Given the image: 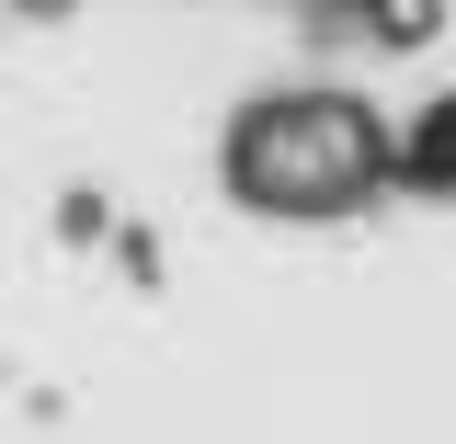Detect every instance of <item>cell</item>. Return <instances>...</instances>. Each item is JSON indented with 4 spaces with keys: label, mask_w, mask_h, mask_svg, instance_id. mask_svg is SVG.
<instances>
[{
    "label": "cell",
    "mask_w": 456,
    "mask_h": 444,
    "mask_svg": "<svg viewBox=\"0 0 456 444\" xmlns=\"http://www.w3.org/2000/svg\"><path fill=\"white\" fill-rule=\"evenodd\" d=\"M377 125L354 103H263L251 125H240V149H228V171H240V194H263V206H342V194H365L377 182Z\"/></svg>",
    "instance_id": "1"
},
{
    "label": "cell",
    "mask_w": 456,
    "mask_h": 444,
    "mask_svg": "<svg viewBox=\"0 0 456 444\" xmlns=\"http://www.w3.org/2000/svg\"><path fill=\"white\" fill-rule=\"evenodd\" d=\"M399 171H411V182H434V194H456V103H434L422 125H411Z\"/></svg>",
    "instance_id": "2"
}]
</instances>
